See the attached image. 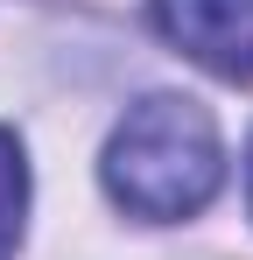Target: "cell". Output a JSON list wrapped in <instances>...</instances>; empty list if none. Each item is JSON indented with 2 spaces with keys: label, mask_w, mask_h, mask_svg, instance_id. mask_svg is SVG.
<instances>
[{
  "label": "cell",
  "mask_w": 253,
  "mask_h": 260,
  "mask_svg": "<svg viewBox=\"0 0 253 260\" xmlns=\"http://www.w3.org/2000/svg\"><path fill=\"white\" fill-rule=\"evenodd\" d=\"M155 28L211 78H253V0H155Z\"/></svg>",
  "instance_id": "7a4b0ae2"
},
{
  "label": "cell",
  "mask_w": 253,
  "mask_h": 260,
  "mask_svg": "<svg viewBox=\"0 0 253 260\" xmlns=\"http://www.w3.org/2000/svg\"><path fill=\"white\" fill-rule=\"evenodd\" d=\"M21 225H28V162H21V141L0 127V260H14Z\"/></svg>",
  "instance_id": "3957f363"
},
{
  "label": "cell",
  "mask_w": 253,
  "mask_h": 260,
  "mask_svg": "<svg viewBox=\"0 0 253 260\" xmlns=\"http://www.w3.org/2000/svg\"><path fill=\"white\" fill-rule=\"evenodd\" d=\"M218 176H225L218 127L183 91H148L141 106H126V120L106 141V190H113V204L134 211V218H155V225L204 211Z\"/></svg>",
  "instance_id": "6da1fadb"
},
{
  "label": "cell",
  "mask_w": 253,
  "mask_h": 260,
  "mask_svg": "<svg viewBox=\"0 0 253 260\" xmlns=\"http://www.w3.org/2000/svg\"><path fill=\"white\" fill-rule=\"evenodd\" d=\"M246 197H253V155H246Z\"/></svg>",
  "instance_id": "277c9868"
}]
</instances>
